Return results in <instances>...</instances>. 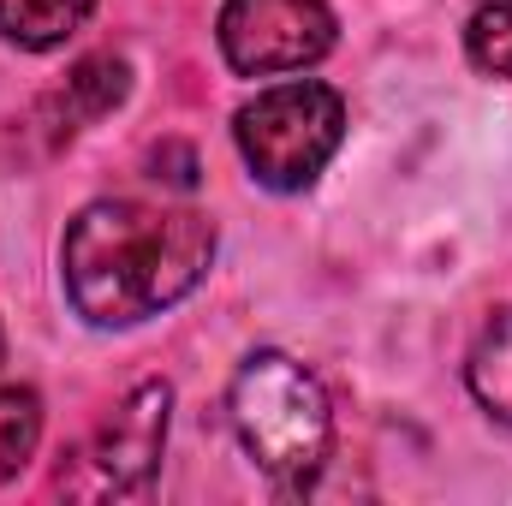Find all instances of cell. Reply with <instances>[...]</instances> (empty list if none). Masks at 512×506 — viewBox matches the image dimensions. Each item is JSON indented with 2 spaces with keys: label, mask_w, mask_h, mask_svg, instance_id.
<instances>
[{
  "label": "cell",
  "mask_w": 512,
  "mask_h": 506,
  "mask_svg": "<svg viewBox=\"0 0 512 506\" xmlns=\"http://www.w3.org/2000/svg\"><path fill=\"white\" fill-rule=\"evenodd\" d=\"M215 256V227L197 209H167L143 197L90 203L60 245L66 298L96 328H131L179 304Z\"/></svg>",
  "instance_id": "1"
},
{
  "label": "cell",
  "mask_w": 512,
  "mask_h": 506,
  "mask_svg": "<svg viewBox=\"0 0 512 506\" xmlns=\"http://www.w3.org/2000/svg\"><path fill=\"white\" fill-rule=\"evenodd\" d=\"M233 429L239 447L256 459V471L280 477V483H304L322 471L328 441H334V411L322 381L310 376L298 358L286 352H256L233 376Z\"/></svg>",
  "instance_id": "2"
},
{
  "label": "cell",
  "mask_w": 512,
  "mask_h": 506,
  "mask_svg": "<svg viewBox=\"0 0 512 506\" xmlns=\"http://www.w3.org/2000/svg\"><path fill=\"white\" fill-rule=\"evenodd\" d=\"M233 137H239V155L256 185L304 191L334 161V149L346 137V102H340V90H328L316 78H286L239 108Z\"/></svg>",
  "instance_id": "3"
},
{
  "label": "cell",
  "mask_w": 512,
  "mask_h": 506,
  "mask_svg": "<svg viewBox=\"0 0 512 506\" xmlns=\"http://www.w3.org/2000/svg\"><path fill=\"white\" fill-rule=\"evenodd\" d=\"M167 411H173V387L167 381H137L84 435L72 465H60V495H78V501L143 495L155 465H161V447H167Z\"/></svg>",
  "instance_id": "4"
},
{
  "label": "cell",
  "mask_w": 512,
  "mask_h": 506,
  "mask_svg": "<svg viewBox=\"0 0 512 506\" xmlns=\"http://www.w3.org/2000/svg\"><path fill=\"white\" fill-rule=\"evenodd\" d=\"M334 48L328 0H227L221 6V54L245 78L304 72Z\"/></svg>",
  "instance_id": "5"
},
{
  "label": "cell",
  "mask_w": 512,
  "mask_h": 506,
  "mask_svg": "<svg viewBox=\"0 0 512 506\" xmlns=\"http://www.w3.org/2000/svg\"><path fill=\"white\" fill-rule=\"evenodd\" d=\"M126 90H131V66L120 60V54H90V60H78L72 78H66V90L48 102L54 131L72 137V131H84L90 120L114 114V108L126 102Z\"/></svg>",
  "instance_id": "6"
},
{
  "label": "cell",
  "mask_w": 512,
  "mask_h": 506,
  "mask_svg": "<svg viewBox=\"0 0 512 506\" xmlns=\"http://www.w3.org/2000/svg\"><path fill=\"white\" fill-rule=\"evenodd\" d=\"M96 12V0H0V36L42 54L60 48L66 36H78V24Z\"/></svg>",
  "instance_id": "7"
},
{
  "label": "cell",
  "mask_w": 512,
  "mask_h": 506,
  "mask_svg": "<svg viewBox=\"0 0 512 506\" xmlns=\"http://www.w3.org/2000/svg\"><path fill=\"white\" fill-rule=\"evenodd\" d=\"M465 381H471V399H477L489 417L512 423V310H501V316L477 334L471 364H465Z\"/></svg>",
  "instance_id": "8"
},
{
  "label": "cell",
  "mask_w": 512,
  "mask_h": 506,
  "mask_svg": "<svg viewBox=\"0 0 512 506\" xmlns=\"http://www.w3.org/2000/svg\"><path fill=\"white\" fill-rule=\"evenodd\" d=\"M42 441V399L30 387H0V483L30 465Z\"/></svg>",
  "instance_id": "9"
},
{
  "label": "cell",
  "mask_w": 512,
  "mask_h": 506,
  "mask_svg": "<svg viewBox=\"0 0 512 506\" xmlns=\"http://www.w3.org/2000/svg\"><path fill=\"white\" fill-rule=\"evenodd\" d=\"M465 48L477 60V72L489 78H512V0L495 6H477L471 24H465Z\"/></svg>",
  "instance_id": "10"
},
{
  "label": "cell",
  "mask_w": 512,
  "mask_h": 506,
  "mask_svg": "<svg viewBox=\"0 0 512 506\" xmlns=\"http://www.w3.org/2000/svg\"><path fill=\"white\" fill-rule=\"evenodd\" d=\"M0 346H6V340H0Z\"/></svg>",
  "instance_id": "11"
}]
</instances>
